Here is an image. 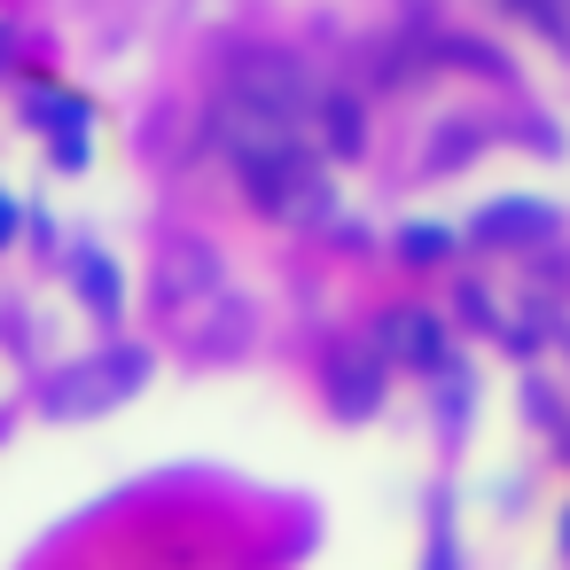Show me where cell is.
<instances>
[{
	"label": "cell",
	"mask_w": 570,
	"mask_h": 570,
	"mask_svg": "<svg viewBox=\"0 0 570 570\" xmlns=\"http://www.w3.org/2000/svg\"><path fill=\"white\" fill-rule=\"evenodd\" d=\"M321 118H328L336 149H360V102H352V95H328V102H321Z\"/></svg>",
	"instance_id": "obj_7"
},
{
	"label": "cell",
	"mask_w": 570,
	"mask_h": 570,
	"mask_svg": "<svg viewBox=\"0 0 570 570\" xmlns=\"http://www.w3.org/2000/svg\"><path fill=\"white\" fill-rule=\"evenodd\" d=\"M141 375H149V360H141V352H110V360H95V367H71V375H56L48 406H56V414H87V406H110V399H126Z\"/></svg>",
	"instance_id": "obj_1"
},
{
	"label": "cell",
	"mask_w": 570,
	"mask_h": 570,
	"mask_svg": "<svg viewBox=\"0 0 570 570\" xmlns=\"http://www.w3.org/2000/svg\"><path fill=\"white\" fill-rule=\"evenodd\" d=\"M17 235V196H0V243Z\"/></svg>",
	"instance_id": "obj_8"
},
{
	"label": "cell",
	"mask_w": 570,
	"mask_h": 570,
	"mask_svg": "<svg viewBox=\"0 0 570 570\" xmlns=\"http://www.w3.org/2000/svg\"><path fill=\"white\" fill-rule=\"evenodd\" d=\"M336 391H344V414H367V406H375V360L344 352V367H336Z\"/></svg>",
	"instance_id": "obj_5"
},
{
	"label": "cell",
	"mask_w": 570,
	"mask_h": 570,
	"mask_svg": "<svg viewBox=\"0 0 570 570\" xmlns=\"http://www.w3.org/2000/svg\"><path fill=\"white\" fill-rule=\"evenodd\" d=\"M79 289L95 297V313H118V274H110V258L87 250V258H79Z\"/></svg>",
	"instance_id": "obj_6"
},
{
	"label": "cell",
	"mask_w": 570,
	"mask_h": 570,
	"mask_svg": "<svg viewBox=\"0 0 570 570\" xmlns=\"http://www.w3.org/2000/svg\"><path fill=\"white\" fill-rule=\"evenodd\" d=\"M17 56V24H0V63H9Z\"/></svg>",
	"instance_id": "obj_9"
},
{
	"label": "cell",
	"mask_w": 570,
	"mask_h": 570,
	"mask_svg": "<svg viewBox=\"0 0 570 570\" xmlns=\"http://www.w3.org/2000/svg\"><path fill=\"white\" fill-rule=\"evenodd\" d=\"M227 95L289 126V118L305 110V71H297V63H282V56H250V63H243V79H235Z\"/></svg>",
	"instance_id": "obj_2"
},
{
	"label": "cell",
	"mask_w": 570,
	"mask_h": 570,
	"mask_svg": "<svg viewBox=\"0 0 570 570\" xmlns=\"http://www.w3.org/2000/svg\"><path fill=\"white\" fill-rule=\"evenodd\" d=\"M383 352H391V360L430 367V360L445 352V336H438V321H430V313H391V321H383Z\"/></svg>",
	"instance_id": "obj_3"
},
{
	"label": "cell",
	"mask_w": 570,
	"mask_h": 570,
	"mask_svg": "<svg viewBox=\"0 0 570 570\" xmlns=\"http://www.w3.org/2000/svg\"><path fill=\"white\" fill-rule=\"evenodd\" d=\"M547 227H554V212H547V204H523V212L508 204V212H484V219H476V235H492V243H515V235H547Z\"/></svg>",
	"instance_id": "obj_4"
}]
</instances>
